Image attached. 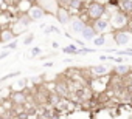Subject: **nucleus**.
Listing matches in <instances>:
<instances>
[{
  "label": "nucleus",
  "mask_w": 132,
  "mask_h": 119,
  "mask_svg": "<svg viewBox=\"0 0 132 119\" xmlns=\"http://www.w3.org/2000/svg\"><path fill=\"white\" fill-rule=\"evenodd\" d=\"M106 13H107V6L103 2H98V0H92V2L87 5V8H86V14L89 16V19L92 22L96 20V19L104 17Z\"/></svg>",
  "instance_id": "obj_1"
},
{
  "label": "nucleus",
  "mask_w": 132,
  "mask_h": 119,
  "mask_svg": "<svg viewBox=\"0 0 132 119\" xmlns=\"http://www.w3.org/2000/svg\"><path fill=\"white\" fill-rule=\"evenodd\" d=\"M109 22H110V26H112V28L120 29V28L127 26V23H129V16H127L126 13H123L120 8H117V11L109 17Z\"/></svg>",
  "instance_id": "obj_2"
},
{
  "label": "nucleus",
  "mask_w": 132,
  "mask_h": 119,
  "mask_svg": "<svg viewBox=\"0 0 132 119\" xmlns=\"http://www.w3.org/2000/svg\"><path fill=\"white\" fill-rule=\"evenodd\" d=\"M54 17L57 19V22H59L61 25H69V23H70V20L73 19V17H72L70 9L65 6V5H59V8H57V9H56V13H54Z\"/></svg>",
  "instance_id": "obj_3"
},
{
  "label": "nucleus",
  "mask_w": 132,
  "mask_h": 119,
  "mask_svg": "<svg viewBox=\"0 0 132 119\" xmlns=\"http://www.w3.org/2000/svg\"><path fill=\"white\" fill-rule=\"evenodd\" d=\"M113 42L117 46H126L130 42V34L124 29H115L113 31Z\"/></svg>",
  "instance_id": "obj_4"
},
{
  "label": "nucleus",
  "mask_w": 132,
  "mask_h": 119,
  "mask_svg": "<svg viewBox=\"0 0 132 119\" xmlns=\"http://www.w3.org/2000/svg\"><path fill=\"white\" fill-rule=\"evenodd\" d=\"M36 5H39L47 14H53L54 16V13H56V9L59 8V0H37L36 2Z\"/></svg>",
  "instance_id": "obj_5"
},
{
  "label": "nucleus",
  "mask_w": 132,
  "mask_h": 119,
  "mask_svg": "<svg viewBox=\"0 0 132 119\" xmlns=\"http://www.w3.org/2000/svg\"><path fill=\"white\" fill-rule=\"evenodd\" d=\"M27 16H28L33 22H39V20H42V19L47 16V13H45L39 5H30V8H28V11H27Z\"/></svg>",
  "instance_id": "obj_6"
},
{
  "label": "nucleus",
  "mask_w": 132,
  "mask_h": 119,
  "mask_svg": "<svg viewBox=\"0 0 132 119\" xmlns=\"http://www.w3.org/2000/svg\"><path fill=\"white\" fill-rule=\"evenodd\" d=\"M92 26H93L100 34H106L107 31H110V29H112L110 22H109V19H106V17H101V19L93 20V22H92Z\"/></svg>",
  "instance_id": "obj_7"
},
{
  "label": "nucleus",
  "mask_w": 132,
  "mask_h": 119,
  "mask_svg": "<svg viewBox=\"0 0 132 119\" xmlns=\"http://www.w3.org/2000/svg\"><path fill=\"white\" fill-rule=\"evenodd\" d=\"M86 25H87V23H86L81 17H75V19L70 20V31L75 33V34H81V31L84 29Z\"/></svg>",
  "instance_id": "obj_8"
},
{
  "label": "nucleus",
  "mask_w": 132,
  "mask_h": 119,
  "mask_svg": "<svg viewBox=\"0 0 132 119\" xmlns=\"http://www.w3.org/2000/svg\"><path fill=\"white\" fill-rule=\"evenodd\" d=\"M98 34H100V33H98L92 25H86L84 29L81 31V36H82V39H86V40H93Z\"/></svg>",
  "instance_id": "obj_9"
},
{
  "label": "nucleus",
  "mask_w": 132,
  "mask_h": 119,
  "mask_svg": "<svg viewBox=\"0 0 132 119\" xmlns=\"http://www.w3.org/2000/svg\"><path fill=\"white\" fill-rule=\"evenodd\" d=\"M16 34L13 33L11 28H2V31H0V43H8L11 40H14Z\"/></svg>",
  "instance_id": "obj_10"
},
{
  "label": "nucleus",
  "mask_w": 132,
  "mask_h": 119,
  "mask_svg": "<svg viewBox=\"0 0 132 119\" xmlns=\"http://www.w3.org/2000/svg\"><path fill=\"white\" fill-rule=\"evenodd\" d=\"M64 3L70 11H81L84 6V2H81V0H64Z\"/></svg>",
  "instance_id": "obj_11"
},
{
  "label": "nucleus",
  "mask_w": 132,
  "mask_h": 119,
  "mask_svg": "<svg viewBox=\"0 0 132 119\" xmlns=\"http://www.w3.org/2000/svg\"><path fill=\"white\" fill-rule=\"evenodd\" d=\"M113 73L118 74V76H126V74L130 73V67L126 65V64H118V65L113 67Z\"/></svg>",
  "instance_id": "obj_12"
},
{
  "label": "nucleus",
  "mask_w": 132,
  "mask_h": 119,
  "mask_svg": "<svg viewBox=\"0 0 132 119\" xmlns=\"http://www.w3.org/2000/svg\"><path fill=\"white\" fill-rule=\"evenodd\" d=\"M11 99H13V102H14V104H17V105H19V104H20V105H23V104L27 102V94L20 90V91L13 93V97H11Z\"/></svg>",
  "instance_id": "obj_13"
},
{
  "label": "nucleus",
  "mask_w": 132,
  "mask_h": 119,
  "mask_svg": "<svg viewBox=\"0 0 132 119\" xmlns=\"http://www.w3.org/2000/svg\"><path fill=\"white\" fill-rule=\"evenodd\" d=\"M118 8L126 14H132V0H120Z\"/></svg>",
  "instance_id": "obj_14"
},
{
  "label": "nucleus",
  "mask_w": 132,
  "mask_h": 119,
  "mask_svg": "<svg viewBox=\"0 0 132 119\" xmlns=\"http://www.w3.org/2000/svg\"><path fill=\"white\" fill-rule=\"evenodd\" d=\"M107 71H109V67H106V65H95V67H92V73L96 74V76H103Z\"/></svg>",
  "instance_id": "obj_15"
},
{
  "label": "nucleus",
  "mask_w": 132,
  "mask_h": 119,
  "mask_svg": "<svg viewBox=\"0 0 132 119\" xmlns=\"http://www.w3.org/2000/svg\"><path fill=\"white\" fill-rule=\"evenodd\" d=\"M62 51H64L65 54H69V56H75V54H78L79 48H78L76 45H67V46L62 48Z\"/></svg>",
  "instance_id": "obj_16"
},
{
  "label": "nucleus",
  "mask_w": 132,
  "mask_h": 119,
  "mask_svg": "<svg viewBox=\"0 0 132 119\" xmlns=\"http://www.w3.org/2000/svg\"><path fill=\"white\" fill-rule=\"evenodd\" d=\"M92 42H93L95 46H104V45H106V36H104V34H98Z\"/></svg>",
  "instance_id": "obj_17"
},
{
  "label": "nucleus",
  "mask_w": 132,
  "mask_h": 119,
  "mask_svg": "<svg viewBox=\"0 0 132 119\" xmlns=\"http://www.w3.org/2000/svg\"><path fill=\"white\" fill-rule=\"evenodd\" d=\"M16 76H20V71H13V73H8L6 76H3L2 79H0V84H3L5 81H8V79H11V77H16Z\"/></svg>",
  "instance_id": "obj_18"
},
{
  "label": "nucleus",
  "mask_w": 132,
  "mask_h": 119,
  "mask_svg": "<svg viewBox=\"0 0 132 119\" xmlns=\"http://www.w3.org/2000/svg\"><path fill=\"white\" fill-rule=\"evenodd\" d=\"M3 48L5 49H16L17 48V40H11L8 43H3Z\"/></svg>",
  "instance_id": "obj_19"
},
{
  "label": "nucleus",
  "mask_w": 132,
  "mask_h": 119,
  "mask_svg": "<svg viewBox=\"0 0 132 119\" xmlns=\"http://www.w3.org/2000/svg\"><path fill=\"white\" fill-rule=\"evenodd\" d=\"M40 51H42V49H40L39 46H34V48L30 51V53H31V54H30V57H39V56H40Z\"/></svg>",
  "instance_id": "obj_20"
},
{
  "label": "nucleus",
  "mask_w": 132,
  "mask_h": 119,
  "mask_svg": "<svg viewBox=\"0 0 132 119\" xmlns=\"http://www.w3.org/2000/svg\"><path fill=\"white\" fill-rule=\"evenodd\" d=\"M33 40H34V34H28L27 37H25V40H23V45H31L33 43Z\"/></svg>",
  "instance_id": "obj_21"
},
{
  "label": "nucleus",
  "mask_w": 132,
  "mask_h": 119,
  "mask_svg": "<svg viewBox=\"0 0 132 119\" xmlns=\"http://www.w3.org/2000/svg\"><path fill=\"white\" fill-rule=\"evenodd\" d=\"M107 6H113V8H118L120 6V0H106Z\"/></svg>",
  "instance_id": "obj_22"
},
{
  "label": "nucleus",
  "mask_w": 132,
  "mask_h": 119,
  "mask_svg": "<svg viewBox=\"0 0 132 119\" xmlns=\"http://www.w3.org/2000/svg\"><path fill=\"white\" fill-rule=\"evenodd\" d=\"M59 99H61V97H59L57 94H53V96L50 97V102H51L53 105H56V104H59Z\"/></svg>",
  "instance_id": "obj_23"
},
{
  "label": "nucleus",
  "mask_w": 132,
  "mask_h": 119,
  "mask_svg": "<svg viewBox=\"0 0 132 119\" xmlns=\"http://www.w3.org/2000/svg\"><path fill=\"white\" fill-rule=\"evenodd\" d=\"M8 51H10V49H5V51L0 53V61H3L5 57H8V56H10V53H8Z\"/></svg>",
  "instance_id": "obj_24"
},
{
  "label": "nucleus",
  "mask_w": 132,
  "mask_h": 119,
  "mask_svg": "<svg viewBox=\"0 0 132 119\" xmlns=\"http://www.w3.org/2000/svg\"><path fill=\"white\" fill-rule=\"evenodd\" d=\"M17 119H30V116L27 113H22V114H17Z\"/></svg>",
  "instance_id": "obj_25"
},
{
  "label": "nucleus",
  "mask_w": 132,
  "mask_h": 119,
  "mask_svg": "<svg viewBox=\"0 0 132 119\" xmlns=\"http://www.w3.org/2000/svg\"><path fill=\"white\" fill-rule=\"evenodd\" d=\"M50 29H51V33H57V34H61V29L56 28V26H50Z\"/></svg>",
  "instance_id": "obj_26"
},
{
  "label": "nucleus",
  "mask_w": 132,
  "mask_h": 119,
  "mask_svg": "<svg viewBox=\"0 0 132 119\" xmlns=\"http://www.w3.org/2000/svg\"><path fill=\"white\" fill-rule=\"evenodd\" d=\"M76 45H78V46H84V42H81V40H76Z\"/></svg>",
  "instance_id": "obj_27"
},
{
  "label": "nucleus",
  "mask_w": 132,
  "mask_h": 119,
  "mask_svg": "<svg viewBox=\"0 0 132 119\" xmlns=\"http://www.w3.org/2000/svg\"><path fill=\"white\" fill-rule=\"evenodd\" d=\"M45 67H47V68H50V67H53V62H45Z\"/></svg>",
  "instance_id": "obj_28"
},
{
  "label": "nucleus",
  "mask_w": 132,
  "mask_h": 119,
  "mask_svg": "<svg viewBox=\"0 0 132 119\" xmlns=\"http://www.w3.org/2000/svg\"><path fill=\"white\" fill-rule=\"evenodd\" d=\"M28 2H30V3L33 5V3H36V2H37V0H28Z\"/></svg>",
  "instance_id": "obj_29"
},
{
  "label": "nucleus",
  "mask_w": 132,
  "mask_h": 119,
  "mask_svg": "<svg viewBox=\"0 0 132 119\" xmlns=\"http://www.w3.org/2000/svg\"><path fill=\"white\" fill-rule=\"evenodd\" d=\"M2 28H3V26H2V23H0V31H2Z\"/></svg>",
  "instance_id": "obj_30"
},
{
  "label": "nucleus",
  "mask_w": 132,
  "mask_h": 119,
  "mask_svg": "<svg viewBox=\"0 0 132 119\" xmlns=\"http://www.w3.org/2000/svg\"><path fill=\"white\" fill-rule=\"evenodd\" d=\"M81 2H84V3H86V2H87V0H81Z\"/></svg>",
  "instance_id": "obj_31"
}]
</instances>
